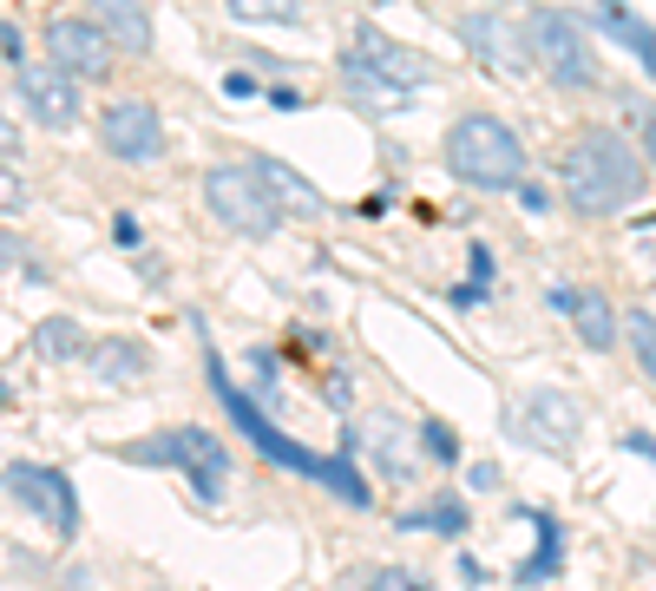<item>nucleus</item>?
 Returning <instances> with one entry per match:
<instances>
[{
  "mask_svg": "<svg viewBox=\"0 0 656 591\" xmlns=\"http://www.w3.org/2000/svg\"><path fill=\"white\" fill-rule=\"evenodd\" d=\"M210 382H217V395H223V408L237 414V428H243V434H250L256 447H269V454H276V461H283L289 474H309V480H329V487H335L342 500H368V487H361V480H355V474H348L342 461H322V454H309V447H296V441H283V434H276V428H269V421H263V414H256V408H250V401H243V395L230 388V382H223V368H210Z\"/></svg>",
  "mask_w": 656,
  "mask_h": 591,
  "instance_id": "20e7f679",
  "label": "nucleus"
},
{
  "mask_svg": "<svg viewBox=\"0 0 656 591\" xmlns=\"http://www.w3.org/2000/svg\"><path fill=\"white\" fill-rule=\"evenodd\" d=\"M526 39H532V59L559 86H598V46H591V33H585L578 13H552L545 7V13H532Z\"/></svg>",
  "mask_w": 656,
  "mask_h": 591,
  "instance_id": "39448f33",
  "label": "nucleus"
},
{
  "mask_svg": "<svg viewBox=\"0 0 656 591\" xmlns=\"http://www.w3.org/2000/svg\"><path fill=\"white\" fill-rule=\"evenodd\" d=\"M20 99H26V112L39 118V125H53V132H66L72 118H79V92H72V79L46 59V66H20Z\"/></svg>",
  "mask_w": 656,
  "mask_h": 591,
  "instance_id": "1a4fd4ad",
  "label": "nucleus"
},
{
  "mask_svg": "<svg viewBox=\"0 0 656 591\" xmlns=\"http://www.w3.org/2000/svg\"><path fill=\"white\" fill-rule=\"evenodd\" d=\"M565 197H572V211H585V217H618V211H631V204L644 197V158H637V145H631L624 132H605V125L578 132L572 151H565Z\"/></svg>",
  "mask_w": 656,
  "mask_h": 591,
  "instance_id": "f257e3e1",
  "label": "nucleus"
},
{
  "mask_svg": "<svg viewBox=\"0 0 656 591\" xmlns=\"http://www.w3.org/2000/svg\"><path fill=\"white\" fill-rule=\"evenodd\" d=\"M204 204H210L217 224H230V230H243V237H269V230L283 224V204H276V191L263 184L256 164H223V171H210V178H204Z\"/></svg>",
  "mask_w": 656,
  "mask_h": 591,
  "instance_id": "7ed1b4c3",
  "label": "nucleus"
},
{
  "mask_svg": "<svg viewBox=\"0 0 656 591\" xmlns=\"http://www.w3.org/2000/svg\"><path fill=\"white\" fill-rule=\"evenodd\" d=\"M46 46H53V66L66 79H105L112 72V39L92 20H46Z\"/></svg>",
  "mask_w": 656,
  "mask_h": 591,
  "instance_id": "0eeeda50",
  "label": "nucleus"
},
{
  "mask_svg": "<svg viewBox=\"0 0 656 591\" xmlns=\"http://www.w3.org/2000/svg\"><path fill=\"white\" fill-rule=\"evenodd\" d=\"M368 591H421V586H414L407 572H394V566H388V572H375V579H368Z\"/></svg>",
  "mask_w": 656,
  "mask_h": 591,
  "instance_id": "b1692460",
  "label": "nucleus"
},
{
  "mask_svg": "<svg viewBox=\"0 0 656 591\" xmlns=\"http://www.w3.org/2000/svg\"><path fill=\"white\" fill-rule=\"evenodd\" d=\"M85 20H92L112 46L151 53V13H145V0H85Z\"/></svg>",
  "mask_w": 656,
  "mask_h": 591,
  "instance_id": "ddd939ff",
  "label": "nucleus"
},
{
  "mask_svg": "<svg viewBox=\"0 0 656 591\" xmlns=\"http://www.w3.org/2000/svg\"><path fill=\"white\" fill-rule=\"evenodd\" d=\"M138 454L177 461V467H184V474L197 480V493H210V500H217V487H223V467H230V461H223V447H217V441H210L204 428H177V434H171L164 447H138Z\"/></svg>",
  "mask_w": 656,
  "mask_h": 591,
  "instance_id": "9d476101",
  "label": "nucleus"
},
{
  "mask_svg": "<svg viewBox=\"0 0 656 591\" xmlns=\"http://www.w3.org/2000/svg\"><path fill=\"white\" fill-rule=\"evenodd\" d=\"M526 520L539 526V559H526V566H519V579L532 586V579H552V566H559V526H552L545 513H526Z\"/></svg>",
  "mask_w": 656,
  "mask_h": 591,
  "instance_id": "a211bd4d",
  "label": "nucleus"
},
{
  "mask_svg": "<svg viewBox=\"0 0 656 591\" xmlns=\"http://www.w3.org/2000/svg\"><path fill=\"white\" fill-rule=\"evenodd\" d=\"M526 434H532L539 447L565 454V447L578 441V401H572V395H559V388H539V395L526 401Z\"/></svg>",
  "mask_w": 656,
  "mask_h": 591,
  "instance_id": "f8f14e48",
  "label": "nucleus"
},
{
  "mask_svg": "<svg viewBox=\"0 0 656 591\" xmlns=\"http://www.w3.org/2000/svg\"><path fill=\"white\" fill-rule=\"evenodd\" d=\"M447 171L473 191H506L526 178V145L506 118L493 112H467L453 132H447Z\"/></svg>",
  "mask_w": 656,
  "mask_h": 591,
  "instance_id": "f03ea898",
  "label": "nucleus"
},
{
  "mask_svg": "<svg viewBox=\"0 0 656 591\" xmlns=\"http://www.w3.org/2000/svg\"><path fill=\"white\" fill-rule=\"evenodd\" d=\"M256 171H263V184H269V191H283L276 204H289V211H302V217H315V211H322V191H315V184H302L289 164H269V158H263Z\"/></svg>",
  "mask_w": 656,
  "mask_h": 591,
  "instance_id": "2eb2a0df",
  "label": "nucleus"
},
{
  "mask_svg": "<svg viewBox=\"0 0 656 591\" xmlns=\"http://www.w3.org/2000/svg\"><path fill=\"white\" fill-rule=\"evenodd\" d=\"M427 447H434L440 461H453V434H447V428H427Z\"/></svg>",
  "mask_w": 656,
  "mask_h": 591,
  "instance_id": "a878e982",
  "label": "nucleus"
},
{
  "mask_svg": "<svg viewBox=\"0 0 656 591\" xmlns=\"http://www.w3.org/2000/svg\"><path fill=\"white\" fill-rule=\"evenodd\" d=\"M401 526H434V533H460V526H467V507H460V500H434L427 513H407Z\"/></svg>",
  "mask_w": 656,
  "mask_h": 591,
  "instance_id": "aec40b11",
  "label": "nucleus"
},
{
  "mask_svg": "<svg viewBox=\"0 0 656 591\" xmlns=\"http://www.w3.org/2000/svg\"><path fill=\"white\" fill-rule=\"evenodd\" d=\"M565 316L578 322V336H585V349H611L618 342V309L598 296V289H578L572 303H565Z\"/></svg>",
  "mask_w": 656,
  "mask_h": 591,
  "instance_id": "4468645a",
  "label": "nucleus"
},
{
  "mask_svg": "<svg viewBox=\"0 0 656 591\" xmlns=\"http://www.w3.org/2000/svg\"><path fill=\"white\" fill-rule=\"evenodd\" d=\"M631 362L644 368V382L656 388V316L651 309H631Z\"/></svg>",
  "mask_w": 656,
  "mask_h": 591,
  "instance_id": "dca6fc26",
  "label": "nucleus"
},
{
  "mask_svg": "<svg viewBox=\"0 0 656 591\" xmlns=\"http://www.w3.org/2000/svg\"><path fill=\"white\" fill-rule=\"evenodd\" d=\"M223 92H230V99H250V92H256V79H250V72H230V79H223Z\"/></svg>",
  "mask_w": 656,
  "mask_h": 591,
  "instance_id": "393cba45",
  "label": "nucleus"
},
{
  "mask_svg": "<svg viewBox=\"0 0 656 591\" xmlns=\"http://www.w3.org/2000/svg\"><path fill=\"white\" fill-rule=\"evenodd\" d=\"M20 204H26V184H20V178L0 164V211H20Z\"/></svg>",
  "mask_w": 656,
  "mask_h": 591,
  "instance_id": "5701e85b",
  "label": "nucleus"
},
{
  "mask_svg": "<svg viewBox=\"0 0 656 591\" xmlns=\"http://www.w3.org/2000/svg\"><path fill=\"white\" fill-rule=\"evenodd\" d=\"M39 349H46V355H72V349H79V329H72V322H46V329H39Z\"/></svg>",
  "mask_w": 656,
  "mask_h": 591,
  "instance_id": "4be33fe9",
  "label": "nucleus"
},
{
  "mask_svg": "<svg viewBox=\"0 0 656 591\" xmlns=\"http://www.w3.org/2000/svg\"><path fill=\"white\" fill-rule=\"evenodd\" d=\"M0 487L20 500V507H33L59 539H72L79 533V500H72V487H66V474H53V467H33V461H13L7 474H0Z\"/></svg>",
  "mask_w": 656,
  "mask_h": 591,
  "instance_id": "423d86ee",
  "label": "nucleus"
},
{
  "mask_svg": "<svg viewBox=\"0 0 656 591\" xmlns=\"http://www.w3.org/2000/svg\"><path fill=\"white\" fill-rule=\"evenodd\" d=\"M342 72H348V86H355V92H368V105H381V112H394V105H407V99H401V92H394L388 79H375V72H368V66H361L355 53L342 59Z\"/></svg>",
  "mask_w": 656,
  "mask_h": 591,
  "instance_id": "f3484780",
  "label": "nucleus"
},
{
  "mask_svg": "<svg viewBox=\"0 0 656 591\" xmlns=\"http://www.w3.org/2000/svg\"><path fill=\"white\" fill-rule=\"evenodd\" d=\"M0 53H20V39H13V26L0 20Z\"/></svg>",
  "mask_w": 656,
  "mask_h": 591,
  "instance_id": "cd10ccee",
  "label": "nucleus"
},
{
  "mask_svg": "<svg viewBox=\"0 0 656 591\" xmlns=\"http://www.w3.org/2000/svg\"><path fill=\"white\" fill-rule=\"evenodd\" d=\"M637 138H644V151L656 158V112H644V118H637Z\"/></svg>",
  "mask_w": 656,
  "mask_h": 591,
  "instance_id": "bb28decb",
  "label": "nucleus"
},
{
  "mask_svg": "<svg viewBox=\"0 0 656 591\" xmlns=\"http://www.w3.org/2000/svg\"><path fill=\"white\" fill-rule=\"evenodd\" d=\"M99 138H105V151H118V158H158L164 151V125H158V105L151 99H118V105H105V118H99Z\"/></svg>",
  "mask_w": 656,
  "mask_h": 591,
  "instance_id": "6e6552de",
  "label": "nucleus"
},
{
  "mask_svg": "<svg viewBox=\"0 0 656 591\" xmlns=\"http://www.w3.org/2000/svg\"><path fill=\"white\" fill-rule=\"evenodd\" d=\"M355 59L375 72V79H388L394 92H414V86H427L434 79V66L421 59V53H407V46H394V39H381V33H361V46H355Z\"/></svg>",
  "mask_w": 656,
  "mask_h": 591,
  "instance_id": "9b49d317",
  "label": "nucleus"
},
{
  "mask_svg": "<svg viewBox=\"0 0 656 591\" xmlns=\"http://www.w3.org/2000/svg\"><path fill=\"white\" fill-rule=\"evenodd\" d=\"M605 26H611V33H618V39H624V46H631V53H637V59L656 72V33L644 26V20H631V13H611Z\"/></svg>",
  "mask_w": 656,
  "mask_h": 591,
  "instance_id": "6ab92c4d",
  "label": "nucleus"
},
{
  "mask_svg": "<svg viewBox=\"0 0 656 591\" xmlns=\"http://www.w3.org/2000/svg\"><path fill=\"white\" fill-rule=\"evenodd\" d=\"M237 20H296V0H230Z\"/></svg>",
  "mask_w": 656,
  "mask_h": 591,
  "instance_id": "412c9836",
  "label": "nucleus"
}]
</instances>
